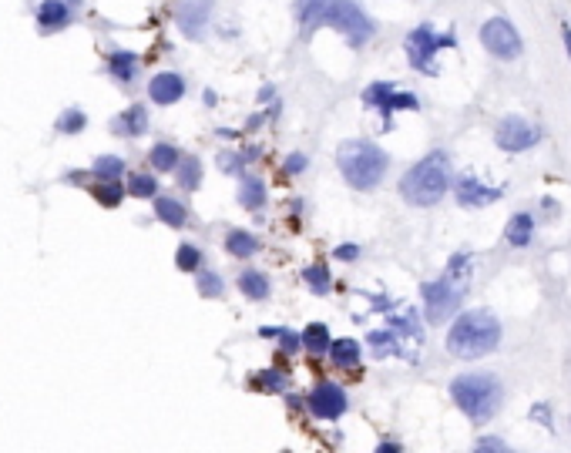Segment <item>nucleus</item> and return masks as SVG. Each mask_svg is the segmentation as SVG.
I'll use <instances>...</instances> for the list:
<instances>
[{"label":"nucleus","mask_w":571,"mask_h":453,"mask_svg":"<svg viewBox=\"0 0 571 453\" xmlns=\"http://www.w3.org/2000/svg\"><path fill=\"white\" fill-rule=\"evenodd\" d=\"M497 343H501V322L484 309L461 313L447 332V349L457 360H481L484 353L497 349Z\"/></svg>","instance_id":"1"},{"label":"nucleus","mask_w":571,"mask_h":453,"mask_svg":"<svg viewBox=\"0 0 571 453\" xmlns=\"http://www.w3.org/2000/svg\"><path fill=\"white\" fill-rule=\"evenodd\" d=\"M447 188H451V165H447L444 151H434V155L421 158L400 179V195H404V202L417 205V209L437 205L440 198L447 195Z\"/></svg>","instance_id":"2"},{"label":"nucleus","mask_w":571,"mask_h":453,"mask_svg":"<svg viewBox=\"0 0 571 453\" xmlns=\"http://www.w3.org/2000/svg\"><path fill=\"white\" fill-rule=\"evenodd\" d=\"M467 262L470 256H454L451 258V269L444 272L437 282H427L423 286V313H427V322H447V319L461 309V299H464V289H467Z\"/></svg>","instance_id":"3"},{"label":"nucleus","mask_w":571,"mask_h":453,"mask_svg":"<svg viewBox=\"0 0 571 453\" xmlns=\"http://www.w3.org/2000/svg\"><path fill=\"white\" fill-rule=\"evenodd\" d=\"M336 165L343 171V179L353 185V188H360V192H370L380 185V179L387 175V165H390V158L383 155V151L370 145V141H343L340 151H336Z\"/></svg>","instance_id":"4"},{"label":"nucleus","mask_w":571,"mask_h":453,"mask_svg":"<svg viewBox=\"0 0 571 453\" xmlns=\"http://www.w3.org/2000/svg\"><path fill=\"white\" fill-rule=\"evenodd\" d=\"M454 403L464 409L474 423H487L501 407V386L487 373H464L451 383Z\"/></svg>","instance_id":"5"},{"label":"nucleus","mask_w":571,"mask_h":453,"mask_svg":"<svg viewBox=\"0 0 571 453\" xmlns=\"http://www.w3.org/2000/svg\"><path fill=\"white\" fill-rule=\"evenodd\" d=\"M326 24L340 30L353 47H363L370 37H374V24H370V17L363 14L353 0H330Z\"/></svg>","instance_id":"6"},{"label":"nucleus","mask_w":571,"mask_h":453,"mask_svg":"<svg viewBox=\"0 0 571 453\" xmlns=\"http://www.w3.org/2000/svg\"><path fill=\"white\" fill-rule=\"evenodd\" d=\"M406 58H410V64L417 68V71H423V75H437V64H434V54L440 51V47H454V37L451 34H434V28L430 24H423V28H417L410 37H406Z\"/></svg>","instance_id":"7"},{"label":"nucleus","mask_w":571,"mask_h":453,"mask_svg":"<svg viewBox=\"0 0 571 453\" xmlns=\"http://www.w3.org/2000/svg\"><path fill=\"white\" fill-rule=\"evenodd\" d=\"M481 44L501 60H511L521 54V34L504 20V17H491L481 24Z\"/></svg>","instance_id":"8"},{"label":"nucleus","mask_w":571,"mask_h":453,"mask_svg":"<svg viewBox=\"0 0 571 453\" xmlns=\"http://www.w3.org/2000/svg\"><path fill=\"white\" fill-rule=\"evenodd\" d=\"M495 141L504 151H527L542 141V128H535V124L525 121L521 115H508V118L497 124Z\"/></svg>","instance_id":"9"},{"label":"nucleus","mask_w":571,"mask_h":453,"mask_svg":"<svg viewBox=\"0 0 571 453\" xmlns=\"http://www.w3.org/2000/svg\"><path fill=\"white\" fill-rule=\"evenodd\" d=\"M363 105L376 107L380 115H383V121H387V128H390V115L393 111H417V98L414 94H397L393 91V84H370V88L363 91Z\"/></svg>","instance_id":"10"},{"label":"nucleus","mask_w":571,"mask_h":453,"mask_svg":"<svg viewBox=\"0 0 571 453\" xmlns=\"http://www.w3.org/2000/svg\"><path fill=\"white\" fill-rule=\"evenodd\" d=\"M306 407H310V413L319 417V420H340L350 403H346L343 386H336V383H319V386L306 396Z\"/></svg>","instance_id":"11"},{"label":"nucleus","mask_w":571,"mask_h":453,"mask_svg":"<svg viewBox=\"0 0 571 453\" xmlns=\"http://www.w3.org/2000/svg\"><path fill=\"white\" fill-rule=\"evenodd\" d=\"M215 0H179L175 7V20H179V30L192 41H202L205 37V28H209V17Z\"/></svg>","instance_id":"12"},{"label":"nucleus","mask_w":571,"mask_h":453,"mask_svg":"<svg viewBox=\"0 0 571 453\" xmlns=\"http://www.w3.org/2000/svg\"><path fill=\"white\" fill-rule=\"evenodd\" d=\"M501 198V188H487L484 181H478L474 175H464V179L457 181V202L464 205V209H481L487 202H497Z\"/></svg>","instance_id":"13"},{"label":"nucleus","mask_w":571,"mask_h":453,"mask_svg":"<svg viewBox=\"0 0 571 453\" xmlns=\"http://www.w3.org/2000/svg\"><path fill=\"white\" fill-rule=\"evenodd\" d=\"M181 94H185V81L179 75H172V71H162V75L151 77L149 84V98L155 105H175Z\"/></svg>","instance_id":"14"},{"label":"nucleus","mask_w":571,"mask_h":453,"mask_svg":"<svg viewBox=\"0 0 571 453\" xmlns=\"http://www.w3.org/2000/svg\"><path fill=\"white\" fill-rule=\"evenodd\" d=\"M111 128H115V135H145L149 131V111L141 105H132L125 115L111 121Z\"/></svg>","instance_id":"15"},{"label":"nucleus","mask_w":571,"mask_h":453,"mask_svg":"<svg viewBox=\"0 0 571 453\" xmlns=\"http://www.w3.org/2000/svg\"><path fill=\"white\" fill-rule=\"evenodd\" d=\"M68 17H71V11H68L64 0H41V7H37V24H41V30L64 28Z\"/></svg>","instance_id":"16"},{"label":"nucleus","mask_w":571,"mask_h":453,"mask_svg":"<svg viewBox=\"0 0 571 453\" xmlns=\"http://www.w3.org/2000/svg\"><path fill=\"white\" fill-rule=\"evenodd\" d=\"M531 235H535V219H531L527 211H518L511 222H508L504 239H508V245H514V249H525L527 242H531Z\"/></svg>","instance_id":"17"},{"label":"nucleus","mask_w":571,"mask_h":453,"mask_svg":"<svg viewBox=\"0 0 571 453\" xmlns=\"http://www.w3.org/2000/svg\"><path fill=\"white\" fill-rule=\"evenodd\" d=\"M155 215H158V222H165L172 228H181L189 222V209L181 205L179 198H158L155 202Z\"/></svg>","instance_id":"18"},{"label":"nucleus","mask_w":571,"mask_h":453,"mask_svg":"<svg viewBox=\"0 0 571 453\" xmlns=\"http://www.w3.org/2000/svg\"><path fill=\"white\" fill-rule=\"evenodd\" d=\"M239 289L242 296H249V299H266L269 296V279H266V272L245 269L239 275Z\"/></svg>","instance_id":"19"},{"label":"nucleus","mask_w":571,"mask_h":453,"mask_svg":"<svg viewBox=\"0 0 571 453\" xmlns=\"http://www.w3.org/2000/svg\"><path fill=\"white\" fill-rule=\"evenodd\" d=\"M333 339H330V330L323 326V322H310L306 330H302V349H310V353H330Z\"/></svg>","instance_id":"20"},{"label":"nucleus","mask_w":571,"mask_h":453,"mask_svg":"<svg viewBox=\"0 0 571 453\" xmlns=\"http://www.w3.org/2000/svg\"><path fill=\"white\" fill-rule=\"evenodd\" d=\"M330 360L333 366H357L360 362V343L357 339H336L330 346Z\"/></svg>","instance_id":"21"},{"label":"nucleus","mask_w":571,"mask_h":453,"mask_svg":"<svg viewBox=\"0 0 571 453\" xmlns=\"http://www.w3.org/2000/svg\"><path fill=\"white\" fill-rule=\"evenodd\" d=\"M326 11H330V0H300L296 4V14L306 28H316V24H326Z\"/></svg>","instance_id":"22"},{"label":"nucleus","mask_w":571,"mask_h":453,"mask_svg":"<svg viewBox=\"0 0 571 453\" xmlns=\"http://www.w3.org/2000/svg\"><path fill=\"white\" fill-rule=\"evenodd\" d=\"M226 249H229V256L249 258V256H256L259 252V239L256 235H249V232H229Z\"/></svg>","instance_id":"23"},{"label":"nucleus","mask_w":571,"mask_h":453,"mask_svg":"<svg viewBox=\"0 0 571 453\" xmlns=\"http://www.w3.org/2000/svg\"><path fill=\"white\" fill-rule=\"evenodd\" d=\"M239 202H242V205H245L249 211L262 209V205H266V185H262V179H242Z\"/></svg>","instance_id":"24"},{"label":"nucleus","mask_w":571,"mask_h":453,"mask_svg":"<svg viewBox=\"0 0 571 453\" xmlns=\"http://www.w3.org/2000/svg\"><path fill=\"white\" fill-rule=\"evenodd\" d=\"M108 68H111V75L118 77V81H132V77H135V68H138V58L132 51H111Z\"/></svg>","instance_id":"25"},{"label":"nucleus","mask_w":571,"mask_h":453,"mask_svg":"<svg viewBox=\"0 0 571 453\" xmlns=\"http://www.w3.org/2000/svg\"><path fill=\"white\" fill-rule=\"evenodd\" d=\"M149 162L155 171H175L181 162L179 148H172V145H155V148L149 151Z\"/></svg>","instance_id":"26"},{"label":"nucleus","mask_w":571,"mask_h":453,"mask_svg":"<svg viewBox=\"0 0 571 453\" xmlns=\"http://www.w3.org/2000/svg\"><path fill=\"white\" fill-rule=\"evenodd\" d=\"M175 179H179L181 188H198L202 185V162L198 158H181L179 168H175Z\"/></svg>","instance_id":"27"},{"label":"nucleus","mask_w":571,"mask_h":453,"mask_svg":"<svg viewBox=\"0 0 571 453\" xmlns=\"http://www.w3.org/2000/svg\"><path fill=\"white\" fill-rule=\"evenodd\" d=\"M94 175L101 181H118L125 175V162H121L118 155H101L98 162H94Z\"/></svg>","instance_id":"28"},{"label":"nucleus","mask_w":571,"mask_h":453,"mask_svg":"<svg viewBox=\"0 0 571 453\" xmlns=\"http://www.w3.org/2000/svg\"><path fill=\"white\" fill-rule=\"evenodd\" d=\"M84 124H88V115L81 107H68V111H60L58 131L60 135H77V131H84Z\"/></svg>","instance_id":"29"},{"label":"nucleus","mask_w":571,"mask_h":453,"mask_svg":"<svg viewBox=\"0 0 571 453\" xmlns=\"http://www.w3.org/2000/svg\"><path fill=\"white\" fill-rule=\"evenodd\" d=\"M302 279H306V286L313 289L316 296H326V292H330V269H326V266H310V269H302Z\"/></svg>","instance_id":"30"},{"label":"nucleus","mask_w":571,"mask_h":453,"mask_svg":"<svg viewBox=\"0 0 571 453\" xmlns=\"http://www.w3.org/2000/svg\"><path fill=\"white\" fill-rule=\"evenodd\" d=\"M222 275L219 272H209V269H198V292L205 296V299H215V296H222Z\"/></svg>","instance_id":"31"},{"label":"nucleus","mask_w":571,"mask_h":453,"mask_svg":"<svg viewBox=\"0 0 571 453\" xmlns=\"http://www.w3.org/2000/svg\"><path fill=\"white\" fill-rule=\"evenodd\" d=\"M91 192H94V198H98L101 205H108V209H115L121 202V195H125V188H121L118 181H101V185H94Z\"/></svg>","instance_id":"32"},{"label":"nucleus","mask_w":571,"mask_h":453,"mask_svg":"<svg viewBox=\"0 0 571 453\" xmlns=\"http://www.w3.org/2000/svg\"><path fill=\"white\" fill-rule=\"evenodd\" d=\"M128 192H132L135 198H151L155 192H158V181L151 179V175H145V171H138V175L128 179Z\"/></svg>","instance_id":"33"},{"label":"nucleus","mask_w":571,"mask_h":453,"mask_svg":"<svg viewBox=\"0 0 571 453\" xmlns=\"http://www.w3.org/2000/svg\"><path fill=\"white\" fill-rule=\"evenodd\" d=\"M175 266H179L181 272H198V266H202V252H198L196 245H179V252H175Z\"/></svg>","instance_id":"34"},{"label":"nucleus","mask_w":571,"mask_h":453,"mask_svg":"<svg viewBox=\"0 0 571 453\" xmlns=\"http://www.w3.org/2000/svg\"><path fill=\"white\" fill-rule=\"evenodd\" d=\"M474 453H514V450L501 437H481L478 447H474Z\"/></svg>","instance_id":"35"},{"label":"nucleus","mask_w":571,"mask_h":453,"mask_svg":"<svg viewBox=\"0 0 571 453\" xmlns=\"http://www.w3.org/2000/svg\"><path fill=\"white\" fill-rule=\"evenodd\" d=\"M259 386H262V390H272V393H283L286 386H289V379H286L279 370H269L266 377L259 379Z\"/></svg>","instance_id":"36"},{"label":"nucleus","mask_w":571,"mask_h":453,"mask_svg":"<svg viewBox=\"0 0 571 453\" xmlns=\"http://www.w3.org/2000/svg\"><path fill=\"white\" fill-rule=\"evenodd\" d=\"M370 343H374L376 356H387L397 339H393V332H370Z\"/></svg>","instance_id":"37"},{"label":"nucleus","mask_w":571,"mask_h":453,"mask_svg":"<svg viewBox=\"0 0 571 453\" xmlns=\"http://www.w3.org/2000/svg\"><path fill=\"white\" fill-rule=\"evenodd\" d=\"M245 162H249V158H239V155H232V151L219 155V165H222V171H229V175H232V171H239Z\"/></svg>","instance_id":"38"},{"label":"nucleus","mask_w":571,"mask_h":453,"mask_svg":"<svg viewBox=\"0 0 571 453\" xmlns=\"http://www.w3.org/2000/svg\"><path fill=\"white\" fill-rule=\"evenodd\" d=\"M302 168H306V155H289L286 171H289V175H296V171H302Z\"/></svg>","instance_id":"39"},{"label":"nucleus","mask_w":571,"mask_h":453,"mask_svg":"<svg viewBox=\"0 0 571 453\" xmlns=\"http://www.w3.org/2000/svg\"><path fill=\"white\" fill-rule=\"evenodd\" d=\"M333 256H336V258H343V262H353V258L360 256V249H357V245H340V249H336Z\"/></svg>","instance_id":"40"},{"label":"nucleus","mask_w":571,"mask_h":453,"mask_svg":"<svg viewBox=\"0 0 571 453\" xmlns=\"http://www.w3.org/2000/svg\"><path fill=\"white\" fill-rule=\"evenodd\" d=\"M376 453H400V443L387 440V443H380V447H376Z\"/></svg>","instance_id":"41"},{"label":"nucleus","mask_w":571,"mask_h":453,"mask_svg":"<svg viewBox=\"0 0 571 453\" xmlns=\"http://www.w3.org/2000/svg\"><path fill=\"white\" fill-rule=\"evenodd\" d=\"M561 37H565V47H568V54H571V28H568V24L561 28Z\"/></svg>","instance_id":"42"}]
</instances>
